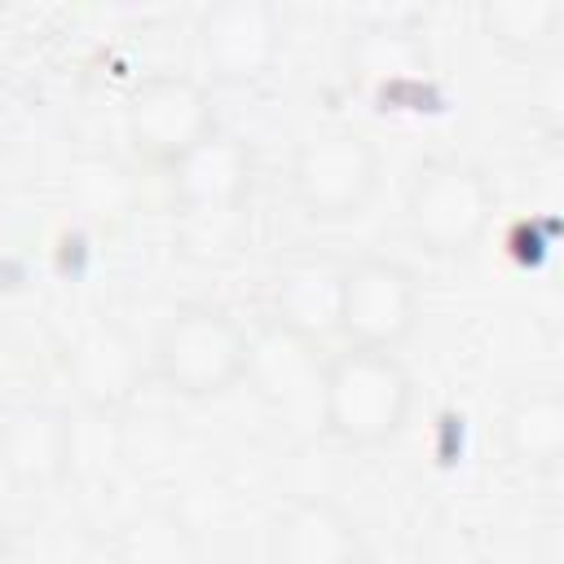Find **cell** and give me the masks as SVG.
<instances>
[{
  "label": "cell",
  "instance_id": "cell-14",
  "mask_svg": "<svg viewBox=\"0 0 564 564\" xmlns=\"http://www.w3.org/2000/svg\"><path fill=\"white\" fill-rule=\"evenodd\" d=\"M348 75L379 97H397L401 88L427 75V53L405 26H392V22L361 26L348 40Z\"/></svg>",
  "mask_w": 564,
  "mask_h": 564
},
{
  "label": "cell",
  "instance_id": "cell-7",
  "mask_svg": "<svg viewBox=\"0 0 564 564\" xmlns=\"http://www.w3.org/2000/svg\"><path fill=\"white\" fill-rule=\"evenodd\" d=\"M194 44L207 84L256 88L286 48V18L273 0H212L194 18Z\"/></svg>",
  "mask_w": 564,
  "mask_h": 564
},
{
  "label": "cell",
  "instance_id": "cell-15",
  "mask_svg": "<svg viewBox=\"0 0 564 564\" xmlns=\"http://www.w3.org/2000/svg\"><path fill=\"white\" fill-rule=\"evenodd\" d=\"M476 22L494 48H502L516 62H533L560 44L564 4L560 0H480Z\"/></svg>",
  "mask_w": 564,
  "mask_h": 564
},
{
  "label": "cell",
  "instance_id": "cell-5",
  "mask_svg": "<svg viewBox=\"0 0 564 564\" xmlns=\"http://www.w3.org/2000/svg\"><path fill=\"white\" fill-rule=\"evenodd\" d=\"M216 128L220 119L212 84L189 70H150L132 84L123 101V141L132 159L154 172L176 167Z\"/></svg>",
  "mask_w": 564,
  "mask_h": 564
},
{
  "label": "cell",
  "instance_id": "cell-4",
  "mask_svg": "<svg viewBox=\"0 0 564 564\" xmlns=\"http://www.w3.org/2000/svg\"><path fill=\"white\" fill-rule=\"evenodd\" d=\"M379 145L348 123H322L304 132L286 163L291 198L317 225H344L361 216L379 194Z\"/></svg>",
  "mask_w": 564,
  "mask_h": 564
},
{
  "label": "cell",
  "instance_id": "cell-10",
  "mask_svg": "<svg viewBox=\"0 0 564 564\" xmlns=\"http://www.w3.org/2000/svg\"><path fill=\"white\" fill-rule=\"evenodd\" d=\"M75 467V419L57 401H0V471L26 489L48 494Z\"/></svg>",
  "mask_w": 564,
  "mask_h": 564
},
{
  "label": "cell",
  "instance_id": "cell-2",
  "mask_svg": "<svg viewBox=\"0 0 564 564\" xmlns=\"http://www.w3.org/2000/svg\"><path fill=\"white\" fill-rule=\"evenodd\" d=\"M145 348H150V379H159L181 401L225 397L256 366V344L247 326L216 300L176 304L159 322Z\"/></svg>",
  "mask_w": 564,
  "mask_h": 564
},
{
  "label": "cell",
  "instance_id": "cell-12",
  "mask_svg": "<svg viewBox=\"0 0 564 564\" xmlns=\"http://www.w3.org/2000/svg\"><path fill=\"white\" fill-rule=\"evenodd\" d=\"M366 533L335 498H291L269 524V564H366Z\"/></svg>",
  "mask_w": 564,
  "mask_h": 564
},
{
  "label": "cell",
  "instance_id": "cell-13",
  "mask_svg": "<svg viewBox=\"0 0 564 564\" xmlns=\"http://www.w3.org/2000/svg\"><path fill=\"white\" fill-rule=\"evenodd\" d=\"M498 445L524 471H555L564 463V392L555 383L511 392L498 419Z\"/></svg>",
  "mask_w": 564,
  "mask_h": 564
},
{
  "label": "cell",
  "instance_id": "cell-9",
  "mask_svg": "<svg viewBox=\"0 0 564 564\" xmlns=\"http://www.w3.org/2000/svg\"><path fill=\"white\" fill-rule=\"evenodd\" d=\"M62 375L84 410L123 414L141 397V383L150 379V348L137 339L128 322L97 317L79 326L62 348Z\"/></svg>",
  "mask_w": 564,
  "mask_h": 564
},
{
  "label": "cell",
  "instance_id": "cell-1",
  "mask_svg": "<svg viewBox=\"0 0 564 564\" xmlns=\"http://www.w3.org/2000/svg\"><path fill=\"white\" fill-rule=\"evenodd\" d=\"M317 414L322 432L344 449H379L397 441L414 414V375L397 352L344 344L322 366Z\"/></svg>",
  "mask_w": 564,
  "mask_h": 564
},
{
  "label": "cell",
  "instance_id": "cell-18",
  "mask_svg": "<svg viewBox=\"0 0 564 564\" xmlns=\"http://www.w3.org/2000/svg\"><path fill=\"white\" fill-rule=\"evenodd\" d=\"M0 88H4V62H0Z\"/></svg>",
  "mask_w": 564,
  "mask_h": 564
},
{
  "label": "cell",
  "instance_id": "cell-16",
  "mask_svg": "<svg viewBox=\"0 0 564 564\" xmlns=\"http://www.w3.org/2000/svg\"><path fill=\"white\" fill-rule=\"evenodd\" d=\"M70 189H75V198H84V207H88L93 216L119 212V207L128 203V176H123L110 159H101V154L75 163V172H70Z\"/></svg>",
  "mask_w": 564,
  "mask_h": 564
},
{
  "label": "cell",
  "instance_id": "cell-6",
  "mask_svg": "<svg viewBox=\"0 0 564 564\" xmlns=\"http://www.w3.org/2000/svg\"><path fill=\"white\" fill-rule=\"evenodd\" d=\"M423 317V291L410 264L383 251H361L344 260L339 273V308L335 335L352 348H383L397 352Z\"/></svg>",
  "mask_w": 564,
  "mask_h": 564
},
{
  "label": "cell",
  "instance_id": "cell-17",
  "mask_svg": "<svg viewBox=\"0 0 564 564\" xmlns=\"http://www.w3.org/2000/svg\"><path fill=\"white\" fill-rule=\"evenodd\" d=\"M13 560V529H9V520L0 516V564H9Z\"/></svg>",
  "mask_w": 564,
  "mask_h": 564
},
{
  "label": "cell",
  "instance_id": "cell-8",
  "mask_svg": "<svg viewBox=\"0 0 564 564\" xmlns=\"http://www.w3.org/2000/svg\"><path fill=\"white\" fill-rule=\"evenodd\" d=\"M172 212L185 225H229L247 216L256 189V150L242 132L216 128L176 167L163 172Z\"/></svg>",
  "mask_w": 564,
  "mask_h": 564
},
{
  "label": "cell",
  "instance_id": "cell-3",
  "mask_svg": "<svg viewBox=\"0 0 564 564\" xmlns=\"http://www.w3.org/2000/svg\"><path fill=\"white\" fill-rule=\"evenodd\" d=\"M401 216H405V234L427 256L458 260L485 242L498 216V185L480 163L458 154H436L414 167L401 198Z\"/></svg>",
  "mask_w": 564,
  "mask_h": 564
},
{
  "label": "cell",
  "instance_id": "cell-11",
  "mask_svg": "<svg viewBox=\"0 0 564 564\" xmlns=\"http://www.w3.org/2000/svg\"><path fill=\"white\" fill-rule=\"evenodd\" d=\"M339 273H344V260L317 247L282 256L264 286V308L273 326L300 344H322L326 335H335Z\"/></svg>",
  "mask_w": 564,
  "mask_h": 564
}]
</instances>
